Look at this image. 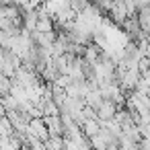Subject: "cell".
<instances>
[{
    "label": "cell",
    "mask_w": 150,
    "mask_h": 150,
    "mask_svg": "<svg viewBox=\"0 0 150 150\" xmlns=\"http://www.w3.org/2000/svg\"><path fill=\"white\" fill-rule=\"evenodd\" d=\"M117 105L113 103V101H109V99H103L99 105H97V119L99 121H111V119H115V113H117Z\"/></svg>",
    "instance_id": "obj_1"
},
{
    "label": "cell",
    "mask_w": 150,
    "mask_h": 150,
    "mask_svg": "<svg viewBox=\"0 0 150 150\" xmlns=\"http://www.w3.org/2000/svg\"><path fill=\"white\" fill-rule=\"evenodd\" d=\"M27 132H29V136L37 138L39 142H47V140H50V132H47V127H45L43 117H39V119H31Z\"/></svg>",
    "instance_id": "obj_2"
},
{
    "label": "cell",
    "mask_w": 150,
    "mask_h": 150,
    "mask_svg": "<svg viewBox=\"0 0 150 150\" xmlns=\"http://www.w3.org/2000/svg\"><path fill=\"white\" fill-rule=\"evenodd\" d=\"M43 121H45V127H47V132H50V138L52 136H64V123H62V115H47V117H43Z\"/></svg>",
    "instance_id": "obj_3"
},
{
    "label": "cell",
    "mask_w": 150,
    "mask_h": 150,
    "mask_svg": "<svg viewBox=\"0 0 150 150\" xmlns=\"http://www.w3.org/2000/svg\"><path fill=\"white\" fill-rule=\"evenodd\" d=\"M136 17H138V23H140L142 33L148 35V33H150V6H142V8H138Z\"/></svg>",
    "instance_id": "obj_4"
},
{
    "label": "cell",
    "mask_w": 150,
    "mask_h": 150,
    "mask_svg": "<svg viewBox=\"0 0 150 150\" xmlns=\"http://www.w3.org/2000/svg\"><path fill=\"white\" fill-rule=\"evenodd\" d=\"M82 134L91 140V138H95V136H99L101 134V121L99 119H88V121H84L82 123Z\"/></svg>",
    "instance_id": "obj_5"
},
{
    "label": "cell",
    "mask_w": 150,
    "mask_h": 150,
    "mask_svg": "<svg viewBox=\"0 0 150 150\" xmlns=\"http://www.w3.org/2000/svg\"><path fill=\"white\" fill-rule=\"evenodd\" d=\"M21 148H23V142L17 134L8 138H0V150H21Z\"/></svg>",
    "instance_id": "obj_6"
},
{
    "label": "cell",
    "mask_w": 150,
    "mask_h": 150,
    "mask_svg": "<svg viewBox=\"0 0 150 150\" xmlns=\"http://www.w3.org/2000/svg\"><path fill=\"white\" fill-rule=\"evenodd\" d=\"M8 136H15V127H13L11 119L4 115V117H0V138H8Z\"/></svg>",
    "instance_id": "obj_7"
},
{
    "label": "cell",
    "mask_w": 150,
    "mask_h": 150,
    "mask_svg": "<svg viewBox=\"0 0 150 150\" xmlns=\"http://www.w3.org/2000/svg\"><path fill=\"white\" fill-rule=\"evenodd\" d=\"M103 101V95H101V91L99 88H93L86 97H84V103L88 105V107H93V109H97V105Z\"/></svg>",
    "instance_id": "obj_8"
}]
</instances>
